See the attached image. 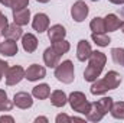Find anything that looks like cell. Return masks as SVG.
Masks as SVG:
<instances>
[{
	"label": "cell",
	"instance_id": "1",
	"mask_svg": "<svg viewBox=\"0 0 124 123\" xmlns=\"http://www.w3.org/2000/svg\"><path fill=\"white\" fill-rule=\"evenodd\" d=\"M121 81H123L121 75L117 71L111 70L102 78H100V80L97 78L93 83V86H91V94L100 96V94H104V93L110 91V90H116L121 84Z\"/></svg>",
	"mask_w": 124,
	"mask_h": 123
},
{
	"label": "cell",
	"instance_id": "2",
	"mask_svg": "<svg viewBox=\"0 0 124 123\" xmlns=\"http://www.w3.org/2000/svg\"><path fill=\"white\" fill-rule=\"evenodd\" d=\"M107 62V55L101 51H93L91 57L88 58V65L84 71V80L88 83H94L102 72L104 65Z\"/></svg>",
	"mask_w": 124,
	"mask_h": 123
},
{
	"label": "cell",
	"instance_id": "3",
	"mask_svg": "<svg viewBox=\"0 0 124 123\" xmlns=\"http://www.w3.org/2000/svg\"><path fill=\"white\" fill-rule=\"evenodd\" d=\"M55 77L58 81H61L63 84H71L75 78V70H74L72 61L66 60V61L59 62L55 67Z\"/></svg>",
	"mask_w": 124,
	"mask_h": 123
},
{
	"label": "cell",
	"instance_id": "4",
	"mask_svg": "<svg viewBox=\"0 0 124 123\" xmlns=\"http://www.w3.org/2000/svg\"><path fill=\"white\" fill-rule=\"evenodd\" d=\"M68 103L71 104V109L77 113H81V114H87L91 109V103L87 100L85 94L81 91H74L69 94L68 97Z\"/></svg>",
	"mask_w": 124,
	"mask_h": 123
},
{
	"label": "cell",
	"instance_id": "5",
	"mask_svg": "<svg viewBox=\"0 0 124 123\" xmlns=\"http://www.w3.org/2000/svg\"><path fill=\"white\" fill-rule=\"evenodd\" d=\"M88 13H90L88 4H87L85 1H82V0L75 1V3L72 4V7H71V16H72V19H74L75 22H78V23L84 22V20L87 19Z\"/></svg>",
	"mask_w": 124,
	"mask_h": 123
},
{
	"label": "cell",
	"instance_id": "6",
	"mask_svg": "<svg viewBox=\"0 0 124 123\" xmlns=\"http://www.w3.org/2000/svg\"><path fill=\"white\" fill-rule=\"evenodd\" d=\"M25 78V70L20 65H13L6 72V84L7 86H16Z\"/></svg>",
	"mask_w": 124,
	"mask_h": 123
},
{
	"label": "cell",
	"instance_id": "7",
	"mask_svg": "<svg viewBox=\"0 0 124 123\" xmlns=\"http://www.w3.org/2000/svg\"><path fill=\"white\" fill-rule=\"evenodd\" d=\"M45 77H46V70L39 64H32L31 67H28V70H25V78L28 81H39Z\"/></svg>",
	"mask_w": 124,
	"mask_h": 123
},
{
	"label": "cell",
	"instance_id": "8",
	"mask_svg": "<svg viewBox=\"0 0 124 123\" xmlns=\"http://www.w3.org/2000/svg\"><path fill=\"white\" fill-rule=\"evenodd\" d=\"M13 104H15L16 107L22 109V110L31 109L32 106H33V98H32V96L29 93L19 91V93H16L15 97H13Z\"/></svg>",
	"mask_w": 124,
	"mask_h": 123
},
{
	"label": "cell",
	"instance_id": "9",
	"mask_svg": "<svg viewBox=\"0 0 124 123\" xmlns=\"http://www.w3.org/2000/svg\"><path fill=\"white\" fill-rule=\"evenodd\" d=\"M91 54H93V49H91L90 42L85 41V39H81L78 42V46H77V58H78V61H81V62L88 61Z\"/></svg>",
	"mask_w": 124,
	"mask_h": 123
},
{
	"label": "cell",
	"instance_id": "10",
	"mask_svg": "<svg viewBox=\"0 0 124 123\" xmlns=\"http://www.w3.org/2000/svg\"><path fill=\"white\" fill-rule=\"evenodd\" d=\"M32 28L36 32H39V33L48 31V28H49V18H48V15H45V13H36L35 18H33V20H32Z\"/></svg>",
	"mask_w": 124,
	"mask_h": 123
},
{
	"label": "cell",
	"instance_id": "11",
	"mask_svg": "<svg viewBox=\"0 0 124 123\" xmlns=\"http://www.w3.org/2000/svg\"><path fill=\"white\" fill-rule=\"evenodd\" d=\"M1 35L6 38V39H13V41H17L23 36V31H22V26L16 25L15 22L13 23H9L3 31H1Z\"/></svg>",
	"mask_w": 124,
	"mask_h": 123
},
{
	"label": "cell",
	"instance_id": "12",
	"mask_svg": "<svg viewBox=\"0 0 124 123\" xmlns=\"http://www.w3.org/2000/svg\"><path fill=\"white\" fill-rule=\"evenodd\" d=\"M19 51L17 42L13 39H4V42H0V55L3 57H13Z\"/></svg>",
	"mask_w": 124,
	"mask_h": 123
},
{
	"label": "cell",
	"instance_id": "13",
	"mask_svg": "<svg viewBox=\"0 0 124 123\" xmlns=\"http://www.w3.org/2000/svg\"><path fill=\"white\" fill-rule=\"evenodd\" d=\"M104 25H105V32H116L123 26V20L117 15L110 13L104 18Z\"/></svg>",
	"mask_w": 124,
	"mask_h": 123
},
{
	"label": "cell",
	"instance_id": "14",
	"mask_svg": "<svg viewBox=\"0 0 124 123\" xmlns=\"http://www.w3.org/2000/svg\"><path fill=\"white\" fill-rule=\"evenodd\" d=\"M59 60H61V55L56 54V52L54 51L52 46L45 49V52H43V62H45L46 67H49V68H55V67L59 64Z\"/></svg>",
	"mask_w": 124,
	"mask_h": 123
},
{
	"label": "cell",
	"instance_id": "15",
	"mask_svg": "<svg viewBox=\"0 0 124 123\" xmlns=\"http://www.w3.org/2000/svg\"><path fill=\"white\" fill-rule=\"evenodd\" d=\"M22 46L28 54L35 52L38 49V38L33 33H25L22 36Z\"/></svg>",
	"mask_w": 124,
	"mask_h": 123
},
{
	"label": "cell",
	"instance_id": "16",
	"mask_svg": "<svg viewBox=\"0 0 124 123\" xmlns=\"http://www.w3.org/2000/svg\"><path fill=\"white\" fill-rule=\"evenodd\" d=\"M65 36H66V29L62 25H52L51 28H48V38L51 42L65 39Z\"/></svg>",
	"mask_w": 124,
	"mask_h": 123
},
{
	"label": "cell",
	"instance_id": "17",
	"mask_svg": "<svg viewBox=\"0 0 124 123\" xmlns=\"http://www.w3.org/2000/svg\"><path fill=\"white\" fill-rule=\"evenodd\" d=\"M13 20H15V23L19 25V26L28 25L29 20H31V10H29L28 7H25V9H22V10L13 12Z\"/></svg>",
	"mask_w": 124,
	"mask_h": 123
},
{
	"label": "cell",
	"instance_id": "18",
	"mask_svg": "<svg viewBox=\"0 0 124 123\" xmlns=\"http://www.w3.org/2000/svg\"><path fill=\"white\" fill-rule=\"evenodd\" d=\"M49 97H51L52 106H55V107H63V106L68 103V97H66V94L62 91V90H55V91H52Z\"/></svg>",
	"mask_w": 124,
	"mask_h": 123
},
{
	"label": "cell",
	"instance_id": "19",
	"mask_svg": "<svg viewBox=\"0 0 124 123\" xmlns=\"http://www.w3.org/2000/svg\"><path fill=\"white\" fill-rule=\"evenodd\" d=\"M32 96L38 100H45L51 96V87L48 84H39V86H35L33 90H32Z\"/></svg>",
	"mask_w": 124,
	"mask_h": 123
},
{
	"label": "cell",
	"instance_id": "20",
	"mask_svg": "<svg viewBox=\"0 0 124 123\" xmlns=\"http://www.w3.org/2000/svg\"><path fill=\"white\" fill-rule=\"evenodd\" d=\"M104 116H105V113L97 106V103H91V109H90V112L85 114V117H87L90 122H100Z\"/></svg>",
	"mask_w": 124,
	"mask_h": 123
},
{
	"label": "cell",
	"instance_id": "21",
	"mask_svg": "<svg viewBox=\"0 0 124 123\" xmlns=\"http://www.w3.org/2000/svg\"><path fill=\"white\" fill-rule=\"evenodd\" d=\"M52 48H54V51H55L56 54H59V55L62 57L63 54H66V52L71 49V45H69L68 41H65V39H59V41L52 42Z\"/></svg>",
	"mask_w": 124,
	"mask_h": 123
},
{
	"label": "cell",
	"instance_id": "22",
	"mask_svg": "<svg viewBox=\"0 0 124 123\" xmlns=\"http://www.w3.org/2000/svg\"><path fill=\"white\" fill-rule=\"evenodd\" d=\"M90 29L93 31V33H105L104 18H94L90 22Z\"/></svg>",
	"mask_w": 124,
	"mask_h": 123
},
{
	"label": "cell",
	"instance_id": "23",
	"mask_svg": "<svg viewBox=\"0 0 124 123\" xmlns=\"http://www.w3.org/2000/svg\"><path fill=\"white\" fill-rule=\"evenodd\" d=\"M111 116L114 119H120L124 120V101H118V103H113V107L110 110Z\"/></svg>",
	"mask_w": 124,
	"mask_h": 123
},
{
	"label": "cell",
	"instance_id": "24",
	"mask_svg": "<svg viewBox=\"0 0 124 123\" xmlns=\"http://www.w3.org/2000/svg\"><path fill=\"white\" fill-rule=\"evenodd\" d=\"M15 104L9 100L7 93L4 90H0V112H10Z\"/></svg>",
	"mask_w": 124,
	"mask_h": 123
},
{
	"label": "cell",
	"instance_id": "25",
	"mask_svg": "<svg viewBox=\"0 0 124 123\" xmlns=\"http://www.w3.org/2000/svg\"><path fill=\"white\" fill-rule=\"evenodd\" d=\"M91 39L95 42V45H98V46H108L110 42H111L110 36H107L105 33H93Z\"/></svg>",
	"mask_w": 124,
	"mask_h": 123
},
{
	"label": "cell",
	"instance_id": "26",
	"mask_svg": "<svg viewBox=\"0 0 124 123\" xmlns=\"http://www.w3.org/2000/svg\"><path fill=\"white\" fill-rule=\"evenodd\" d=\"M95 103H97V106H98V107L105 113V114H107V113L111 110V107H113V103H114V101H113V98H111V97H102L101 100H98V101H95Z\"/></svg>",
	"mask_w": 124,
	"mask_h": 123
},
{
	"label": "cell",
	"instance_id": "27",
	"mask_svg": "<svg viewBox=\"0 0 124 123\" xmlns=\"http://www.w3.org/2000/svg\"><path fill=\"white\" fill-rule=\"evenodd\" d=\"M111 57L117 65H124V48H113Z\"/></svg>",
	"mask_w": 124,
	"mask_h": 123
},
{
	"label": "cell",
	"instance_id": "28",
	"mask_svg": "<svg viewBox=\"0 0 124 123\" xmlns=\"http://www.w3.org/2000/svg\"><path fill=\"white\" fill-rule=\"evenodd\" d=\"M28 6H29V0H13L10 9L13 12H16V10H22V9H25Z\"/></svg>",
	"mask_w": 124,
	"mask_h": 123
},
{
	"label": "cell",
	"instance_id": "29",
	"mask_svg": "<svg viewBox=\"0 0 124 123\" xmlns=\"http://www.w3.org/2000/svg\"><path fill=\"white\" fill-rule=\"evenodd\" d=\"M56 123H69L72 122V117H69L68 114H65V113H61V114H58L56 116Z\"/></svg>",
	"mask_w": 124,
	"mask_h": 123
},
{
	"label": "cell",
	"instance_id": "30",
	"mask_svg": "<svg viewBox=\"0 0 124 123\" xmlns=\"http://www.w3.org/2000/svg\"><path fill=\"white\" fill-rule=\"evenodd\" d=\"M7 70H9V64L0 58V80H1V77H3V75H6Z\"/></svg>",
	"mask_w": 124,
	"mask_h": 123
},
{
	"label": "cell",
	"instance_id": "31",
	"mask_svg": "<svg viewBox=\"0 0 124 123\" xmlns=\"http://www.w3.org/2000/svg\"><path fill=\"white\" fill-rule=\"evenodd\" d=\"M7 25H9V20H7V18H6V16H4V15L0 12V31H3V29L7 26Z\"/></svg>",
	"mask_w": 124,
	"mask_h": 123
},
{
	"label": "cell",
	"instance_id": "32",
	"mask_svg": "<svg viewBox=\"0 0 124 123\" xmlns=\"http://www.w3.org/2000/svg\"><path fill=\"white\" fill-rule=\"evenodd\" d=\"M3 122L13 123V122H15V119H13L12 116H0V123H3Z\"/></svg>",
	"mask_w": 124,
	"mask_h": 123
},
{
	"label": "cell",
	"instance_id": "33",
	"mask_svg": "<svg viewBox=\"0 0 124 123\" xmlns=\"http://www.w3.org/2000/svg\"><path fill=\"white\" fill-rule=\"evenodd\" d=\"M12 1H13V0H0V3H1L4 7H10V6H12Z\"/></svg>",
	"mask_w": 124,
	"mask_h": 123
},
{
	"label": "cell",
	"instance_id": "34",
	"mask_svg": "<svg viewBox=\"0 0 124 123\" xmlns=\"http://www.w3.org/2000/svg\"><path fill=\"white\" fill-rule=\"evenodd\" d=\"M35 122H36V123H39V122L48 123V117H42V116H40V117H36V119H35Z\"/></svg>",
	"mask_w": 124,
	"mask_h": 123
},
{
	"label": "cell",
	"instance_id": "35",
	"mask_svg": "<svg viewBox=\"0 0 124 123\" xmlns=\"http://www.w3.org/2000/svg\"><path fill=\"white\" fill-rule=\"evenodd\" d=\"M108 1L113 3V4H118V6L120 4H124V0H108Z\"/></svg>",
	"mask_w": 124,
	"mask_h": 123
},
{
	"label": "cell",
	"instance_id": "36",
	"mask_svg": "<svg viewBox=\"0 0 124 123\" xmlns=\"http://www.w3.org/2000/svg\"><path fill=\"white\" fill-rule=\"evenodd\" d=\"M36 1H39V3H48L49 0H36Z\"/></svg>",
	"mask_w": 124,
	"mask_h": 123
},
{
	"label": "cell",
	"instance_id": "37",
	"mask_svg": "<svg viewBox=\"0 0 124 123\" xmlns=\"http://www.w3.org/2000/svg\"><path fill=\"white\" fill-rule=\"evenodd\" d=\"M121 31H123V33H124V22H123V26H121Z\"/></svg>",
	"mask_w": 124,
	"mask_h": 123
},
{
	"label": "cell",
	"instance_id": "38",
	"mask_svg": "<svg viewBox=\"0 0 124 123\" xmlns=\"http://www.w3.org/2000/svg\"><path fill=\"white\" fill-rule=\"evenodd\" d=\"M91 1H98V0H91Z\"/></svg>",
	"mask_w": 124,
	"mask_h": 123
}]
</instances>
